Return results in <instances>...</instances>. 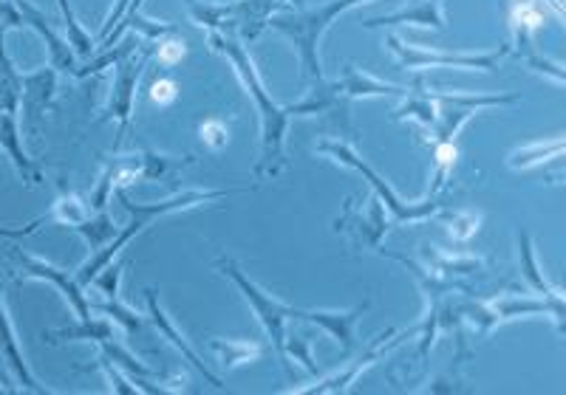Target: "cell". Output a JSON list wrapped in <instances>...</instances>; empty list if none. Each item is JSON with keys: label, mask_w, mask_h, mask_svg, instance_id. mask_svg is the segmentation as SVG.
I'll list each match as a JSON object with an SVG mask.
<instances>
[{"label": "cell", "mask_w": 566, "mask_h": 395, "mask_svg": "<svg viewBox=\"0 0 566 395\" xmlns=\"http://www.w3.org/2000/svg\"><path fill=\"white\" fill-rule=\"evenodd\" d=\"M145 300H148L150 322H154V325H156V331H159L165 339H170V344H174L176 351H181V356H185L187 362H190L196 370H199V373H201V376H205V382L210 384V387L224 389V384H221V378H219V376H212L210 370H207V364L199 359V353H196L193 348H190V344L185 342V337H181V333L176 331V325L168 319V313L161 311V306H159V300H156V291H154V288H148V291H145Z\"/></svg>", "instance_id": "obj_18"}, {"label": "cell", "mask_w": 566, "mask_h": 395, "mask_svg": "<svg viewBox=\"0 0 566 395\" xmlns=\"http://www.w3.org/2000/svg\"><path fill=\"white\" fill-rule=\"evenodd\" d=\"M14 3H18L20 14H23V20H27V26L34 29V32L40 34V40L45 43L49 65H52L57 74H71V77H74V71H77V54H74L69 40L60 38V34L54 32L52 20L45 18V14L34 7L32 0H14Z\"/></svg>", "instance_id": "obj_11"}, {"label": "cell", "mask_w": 566, "mask_h": 395, "mask_svg": "<svg viewBox=\"0 0 566 395\" xmlns=\"http://www.w3.org/2000/svg\"><path fill=\"white\" fill-rule=\"evenodd\" d=\"M88 215H91L88 206H85L83 198L74 195V192H69V195H60L57 204H54V210L49 212V217H52V221H57V224H63V226H71V229L83 224Z\"/></svg>", "instance_id": "obj_30"}, {"label": "cell", "mask_w": 566, "mask_h": 395, "mask_svg": "<svg viewBox=\"0 0 566 395\" xmlns=\"http://www.w3.org/2000/svg\"><path fill=\"white\" fill-rule=\"evenodd\" d=\"M239 192H247V190H185L174 198H165V201H159V204H139V201H134V198L128 195V186H116L114 195L119 198V204L128 210L130 224L125 226V229L116 232V237L108 243V246H103V249L94 252V255H91L88 260L77 268V275L74 277H77L80 286H91V280H94V277H97L99 271L108 266V263H114V257L119 255V252H123L136 235H142V232L148 229L156 217L193 210V206L210 204V201H221V198H227V195H239Z\"/></svg>", "instance_id": "obj_2"}, {"label": "cell", "mask_w": 566, "mask_h": 395, "mask_svg": "<svg viewBox=\"0 0 566 395\" xmlns=\"http://www.w3.org/2000/svg\"><path fill=\"white\" fill-rule=\"evenodd\" d=\"M366 29H386V26H422L444 32L448 18H444V0H408L406 7L394 14L371 18L363 23Z\"/></svg>", "instance_id": "obj_13"}, {"label": "cell", "mask_w": 566, "mask_h": 395, "mask_svg": "<svg viewBox=\"0 0 566 395\" xmlns=\"http://www.w3.org/2000/svg\"><path fill=\"white\" fill-rule=\"evenodd\" d=\"M397 119H417L422 128H433L437 125V103H433V94L411 96V90H408V99L399 105Z\"/></svg>", "instance_id": "obj_29"}, {"label": "cell", "mask_w": 566, "mask_h": 395, "mask_svg": "<svg viewBox=\"0 0 566 395\" xmlns=\"http://www.w3.org/2000/svg\"><path fill=\"white\" fill-rule=\"evenodd\" d=\"M219 271L224 277H230L232 282H235V288H239L241 293H244V300L250 302L252 311H255L258 322H261V328H264V333L270 337L272 348H275V356L277 362H281V367L286 370V373H292V362H290V353H286V322H290V308L286 302L275 300L272 293H266L264 288L255 286V282L250 280V277L241 271V266L235 260H227V257H221L219 260Z\"/></svg>", "instance_id": "obj_5"}, {"label": "cell", "mask_w": 566, "mask_h": 395, "mask_svg": "<svg viewBox=\"0 0 566 395\" xmlns=\"http://www.w3.org/2000/svg\"><path fill=\"white\" fill-rule=\"evenodd\" d=\"M99 367L105 370V376H108L111 389H114V393H119V395H136V393H139V387H136V384H130L128 378H125L123 373H119V367H116V364L111 362L108 356L99 359Z\"/></svg>", "instance_id": "obj_36"}, {"label": "cell", "mask_w": 566, "mask_h": 395, "mask_svg": "<svg viewBox=\"0 0 566 395\" xmlns=\"http://www.w3.org/2000/svg\"><path fill=\"white\" fill-rule=\"evenodd\" d=\"M212 52L224 54L230 60L232 71L239 74L244 83L247 94L255 99L258 114H261V159L255 164V175H266L275 179L277 172L286 170V130L295 116H303L301 103L292 105H277L264 88V79L258 74L255 63H252L250 52H247L241 40L230 32H210Z\"/></svg>", "instance_id": "obj_1"}, {"label": "cell", "mask_w": 566, "mask_h": 395, "mask_svg": "<svg viewBox=\"0 0 566 395\" xmlns=\"http://www.w3.org/2000/svg\"><path fill=\"white\" fill-rule=\"evenodd\" d=\"M340 85V96L348 99H374V96H408V88H399V85L382 83V79L371 77L366 71L346 65L343 68V79H337Z\"/></svg>", "instance_id": "obj_19"}, {"label": "cell", "mask_w": 566, "mask_h": 395, "mask_svg": "<svg viewBox=\"0 0 566 395\" xmlns=\"http://www.w3.org/2000/svg\"><path fill=\"white\" fill-rule=\"evenodd\" d=\"M0 150L9 156V161H12V167L18 170V175L27 181L29 186L43 184V170H40L38 161L27 153V147H23L18 114H0Z\"/></svg>", "instance_id": "obj_14"}, {"label": "cell", "mask_w": 566, "mask_h": 395, "mask_svg": "<svg viewBox=\"0 0 566 395\" xmlns=\"http://www.w3.org/2000/svg\"><path fill=\"white\" fill-rule=\"evenodd\" d=\"M23 99V74L7 52V29L0 26V114H18Z\"/></svg>", "instance_id": "obj_20"}, {"label": "cell", "mask_w": 566, "mask_h": 395, "mask_svg": "<svg viewBox=\"0 0 566 395\" xmlns=\"http://www.w3.org/2000/svg\"><path fill=\"white\" fill-rule=\"evenodd\" d=\"M453 164H457V145H437V167H433V184L428 195H437L439 186L453 172Z\"/></svg>", "instance_id": "obj_33"}, {"label": "cell", "mask_w": 566, "mask_h": 395, "mask_svg": "<svg viewBox=\"0 0 566 395\" xmlns=\"http://www.w3.org/2000/svg\"><path fill=\"white\" fill-rule=\"evenodd\" d=\"M150 60V49L142 54H128L125 60L116 63V77L114 85H111V99L105 105V114L108 119L119 121V139L125 136L130 125V116H134V99H136V85H139V77L145 74V65Z\"/></svg>", "instance_id": "obj_10"}, {"label": "cell", "mask_w": 566, "mask_h": 395, "mask_svg": "<svg viewBox=\"0 0 566 395\" xmlns=\"http://www.w3.org/2000/svg\"><path fill=\"white\" fill-rule=\"evenodd\" d=\"M119 280H123V263H108V266L94 277V286L108 297V300H116V293H119Z\"/></svg>", "instance_id": "obj_35"}, {"label": "cell", "mask_w": 566, "mask_h": 395, "mask_svg": "<svg viewBox=\"0 0 566 395\" xmlns=\"http://www.w3.org/2000/svg\"><path fill=\"white\" fill-rule=\"evenodd\" d=\"M136 45H139V34H136V32L125 34V38L119 40V43H116V49H114V45H108V52L99 54V57H88V63H85L83 68H80V65H77V71H74V77L85 79V77H91V74H97V71L108 68V65H116V63H119V60H125V57H128V54H134Z\"/></svg>", "instance_id": "obj_24"}, {"label": "cell", "mask_w": 566, "mask_h": 395, "mask_svg": "<svg viewBox=\"0 0 566 395\" xmlns=\"http://www.w3.org/2000/svg\"><path fill=\"white\" fill-rule=\"evenodd\" d=\"M513 26H515V52H518V57H522L524 63H527L533 71H538V74H549V77H553L555 83L564 85L566 83L564 65H560V63H549L547 57H541V54L535 52L533 29L522 26V23H513Z\"/></svg>", "instance_id": "obj_21"}, {"label": "cell", "mask_w": 566, "mask_h": 395, "mask_svg": "<svg viewBox=\"0 0 566 395\" xmlns=\"http://www.w3.org/2000/svg\"><path fill=\"white\" fill-rule=\"evenodd\" d=\"M9 257L18 263V271L23 280L49 282V286H54L63 293V300L74 308L77 319H91V300L85 297V286H80L77 277L71 275V271L43 260V257L29 255V252H23L20 246H9Z\"/></svg>", "instance_id": "obj_8"}, {"label": "cell", "mask_w": 566, "mask_h": 395, "mask_svg": "<svg viewBox=\"0 0 566 395\" xmlns=\"http://www.w3.org/2000/svg\"><path fill=\"white\" fill-rule=\"evenodd\" d=\"M317 153L332 156V159L340 161V164H346V167H352V170L360 172L363 179L371 184L374 195L380 198L382 204L388 206V212H391V217H394V224H413V221H424V217H433L444 210V204L442 201H437V195H428L424 201H413V204L402 201V198H399L397 192L388 186V181L382 179L380 172L374 170L371 164H366V161L357 156V150H354L352 145H346V141H321V145H317Z\"/></svg>", "instance_id": "obj_4"}, {"label": "cell", "mask_w": 566, "mask_h": 395, "mask_svg": "<svg viewBox=\"0 0 566 395\" xmlns=\"http://www.w3.org/2000/svg\"><path fill=\"white\" fill-rule=\"evenodd\" d=\"M181 57H185V43H179V40H176V43H165L159 49V60L165 65H174L176 60Z\"/></svg>", "instance_id": "obj_39"}, {"label": "cell", "mask_w": 566, "mask_h": 395, "mask_svg": "<svg viewBox=\"0 0 566 395\" xmlns=\"http://www.w3.org/2000/svg\"><path fill=\"white\" fill-rule=\"evenodd\" d=\"M74 229L80 232V235L85 237V243L91 246V252L103 249V246H108L111 241L116 237V232H119V226L114 224V217L108 215V212H94V215H88L80 226H74Z\"/></svg>", "instance_id": "obj_25"}, {"label": "cell", "mask_w": 566, "mask_h": 395, "mask_svg": "<svg viewBox=\"0 0 566 395\" xmlns=\"http://www.w3.org/2000/svg\"><path fill=\"white\" fill-rule=\"evenodd\" d=\"M94 308H97V311H103V313H108V317L114 319V322H119V325H123L125 331H128V333L142 331V319H139V313H136L134 308L123 306V302H119V300L99 302V306H94V302H91V311H94Z\"/></svg>", "instance_id": "obj_32"}, {"label": "cell", "mask_w": 566, "mask_h": 395, "mask_svg": "<svg viewBox=\"0 0 566 395\" xmlns=\"http://www.w3.org/2000/svg\"><path fill=\"white\" fill-rule=\"evenodd\" d=\"M45 221H49V215L38 217V221H32V224L27 226H0V237H12V241H18V237H27L32 235V232H38V226H43Z\"/></svg>", "instance_id": "obj_38"}, {"label": "cell", "mask_w": 566, "mask_h": 395, "mask_svg": "<svg viewBox=\"0 0 566 395\" xmlns=\"http://www.w3.org/2000/svg\"><path fill=\"white\" fill-rule=\"evenodd\" d=\"M394 333H397V331H394V328H391V331L380 333V337H377L371 342V348H368L366 356L348 364V367L343 370V373H337V376L323 378V382L317 384V387H303V389H297V393H343V389H346L348 384L357 382V376H360L363 370L371 367V364L377 362V359H382L388 351H391L394 344H399V339H394V342H386V339H391Z\"/></svg>", "instance_id": "obj_17"}, {"label": "cell", "mask_w": 566, "mask_h": 395, "mask_svg": "<svg viewBox=\"0 0 566 395\" xmlns=\"http://www.w3.org/2000/svg\"><path fill=\"white\" fill-rule=\"evenodd\" d=\"M150 96H154V103H159V105L174 103V99H176V85L170 83V79H165V83H156L154 90H150Z\"/></svg>", "instance_id": "obj_40"}, {"label": "cell", "mask_w": 566, "mask_h": 395, "mask_svg": "<svg viewBox=\"0 0 566 395\" xmlns=\"http://www.w3.org/2000/svg\"><path fill=\"white\" fill-rule=\"evenodd\" d=\"M57 7H60V14H63V26L65 32H69V43L71 49H74V54L77 57H91V52H94V38H91L88 32H85L83 26H80V20L77 14H74V9H71V0H57Z\"/></svg>", "instance_id": "obj_26"}, {"label": "cell", "mask_w": 566, "mask_h": 395, "mask_svg": "<svg viewBox=\"0 0 566 395\" xmlns=\"http://www.w3.org/2000/svg\"><path fill=\"white\" fill-rule=\"evenodd\" d=\"M201 139H205L210 147H216V150H219V147H224L227 139H230V136H227V125H224V121H219V119H210L207 125H201Z\"/></svg>", "instance_id": "obj_37"}, {"label": "cell", "mask_w": 566, "mask_h": 395, "mask_svg": "<svg viewBox=\"0 0 566 395\" xmlns=\"http://www.w3.org/2000/svg\"><path fill=\"white\" fill-rule=\"evenodd\" d=\"M388 49L397 57L399 68L406 71H422V68H457V71H495V65L502 63L504 54H510V45L493 49V52L482 54H444V52H428L422 45L406 43L399 34H388Z\"/></svg>", "instance_id": "obj_6"}, {"label": "cell", "mask_w": 566, "mask_h": 395, "mask_svg": "<svg viewBox=\"0 0 566 395\" xmlns=\"http://www.w3.org/2000/svg\"><path fill=\"white\" fill-rule=\"evenodd\" d=\"M335 232H346L352 237L354 249H380L382 237L388 232L386 204L380 198L371 195L366 204H354L352 198L343 206V215L335 221Z\"/></svg>", "instance_id": "obj_9"}, {"label": "cell", "mask_w": 566, "mask_h": 395, "mask_svg": "<svg viewBox=\"0 0 566 395\" xmlns=\"http://www.w3.org/2000/svg\"><path fill=\"white\" fill-rule=\"evenodd\" d=\"M212 351L221 353V364L224 367H239V364H250L261 356V348L255 342H232V339H212Z\"/></svg>", "instance_id": "obj_28"}, {"label": "cell", "mask_w": 566, "mask_h": 395, "mask_svg": "<svg viewBox=\"0 0 566 395\" xmlns=\"http://www.w3.org/2000/svg\"><path fill=\"white\" fill-rule=\"evenodd\" d=\"M0 384H3V389H12V387H9V378L3 376V373H0Z\"/></svg>", "instance_id": "obj_41"}, {"label": "cell", "mask_w": 566, "mask_h": 395, "mask_svg": "<svg viewBox=\"0 0 566 395\" xmlns=\"http://www.w3.org/2000/svg\"><path fill=\"white\" fill-rule=\"evenodd\" d=\"M54 90H57V71L52 65L23 74V99H20V105H23L29 128H38L45 110L52 108Z\"/></svg>", "instance_id": "obj_15"}, {"label": "cell", "mask_w": 566, "mask_h": 395, "mask_svg": "<svg viewBox=\"0 0 566 395\" xmlns=\"http://www.w3.org/2000/svg\"><path fill=\"white\" fill-rule=\"evenodd\" d=\"M518 99H522L518 94H433V103H437V125H433V130H437V145H453L459 130H462L479 110L504 108V105H515Z\"/></svg>", "instance_id": "obj_7"}, {"label": "cell", "mask_w": 566, "mask_h": 395, "mask_svg": "<svg viewBox=\"0 0 566 395\" xmlns=\"http://www.w3.org/2000/svg\"><path fill=\"white\" fill-rule=\"evenodd\" d=\"M368 302L352 308V311H315V308H290V319H301V322H310V325H317L321 331H326L328 337L337 339L340 344L343 356H352L354 348H357V339H354V325L357 319L366 313Z\"/></svg>", "instance_id": "obj_12"}, {"label": "cell", "mask_w": 566, "mask_h": 395, "mask_svg": "<svg viewBox=\"0 0 566 395\" xmlns=\"http://www.w3.org/2000/svg\"><path fill=\"white\" fill-rule=\"evenodd\" d=\"M518 257H522V275H524V280L530 282V288H533L535 293H541V297H549V293L558 291V288L549 286L547 277L541 275L538 260H535L533 237H530V232H518Z\"/></svg>", "instance_id": "obj_23"}, {"label": "cell", "mask_w": 566, "mask_h": 395, "mask_svg": "<svg viewBox=\"0 0 566 395\" xmlns=\"http://www.w3.org/2000/svg\"><path fill=\"white\" fill-rule=\"evenodd\" d=\"M0 356L7 359L9 370L18 376V382L23 384V389H29V393H40V395L49 393L43 384H38V378H34L32 370H29L27 356H23V351H20L18 333H14V325H12V319H9L3 297H0Z\"/></svg>", "instance_id": "obj_16"}, {"label": "cell", "mask_w": 566, "mask_h": 395, "mask_svg": "<svg viewBox=\"0 0 566 395\" xmlns=\"http://www.w3.org/2000/svg\"><path fill=\"white\" fill-rule=\"evenodd\" d=\"M52 342H105V339H114V325L108 319H77L74 325H65L60 331L49 333Z\"/></svg>", "instance_id": "obj_22"}, {"label": "cell", "mask_w": 566, "mask_h": 395, "mask_svg": "<svg viewBox=\"0 0 566 395\" xmlns=\"http://www.w3.org/2000/svg\"><path fill=\"white\" fill-rule=\"evenodd\" d=\"M310 348H312L310 333H295V337H290V333H286V353H290V356H295L303 367L315 373L317 364H315V359H312Z\"/></svg>", "instance_id": "obj_34"}, {"label": "cell", "mask_w": 566, "mask_h": 395, "mask_svg": "<svg viewBox=\"0 0 566 395\" xmlns=\"http://www.w3.org/2000/svg\"><path fill=\"white\" fill-rule=\"evenodd\" d=\"M99 351H103V356H108L111 362L116 364V367H125V370H128L130 376H139V378L154 376V373H150V367H145V364H142V362H136V359L130 356V353L125 351V348H119V344L111 342V339H105V342H99Z\"/></svg>", "instance_id": "obj_31"}, {"label": "cell", "mask_w": 566, "mask_h": 395, "mask_svg": "<svg viewBox=\"0 0 566 395\" xmlns=\"http://www.w3.org/2000/svg\"><path fill=\"white\" fill-rule=\"evenodd\" d=\"M360 3H374V0H326L321 7L312 9H290L283 14H272L270 29H275L277 34H283L286 40H292V45L297 49V57H301V79L306 83H323V65H321V40L323 34L332 29L340 14H346L348 9L360 7Z\"/></svg>", "instance_id": "obj_3"}, {"label": "cell", "mask_w": 566, "mask_h": 395, "mask_svg": "<svg viewBox=\"0 0 566 395\" xmlns=\"http://www.w3.org/2000/svg\"><path fill=\"white\" fill-rule=\"evenodd\" d=\"M560 153H564V139H555V141H549V145H544V141H535V145L515 150V153L510 156V167H515V170H527V167L547 161L549 156H553V159H560Z\"/></svg>", "instance_id": "obj_27"}]
</instances>
